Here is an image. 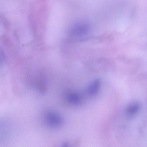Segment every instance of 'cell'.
Masks as SVG:
<instances>
[{"label":"cell","instance_id":"3","mask_svg":"<svg viewBox=\"0 0 147 147\" xmlns=\"http://www.w3.org/2000/svg\"><path fill=\"white\" fill-rule=\"evenodd\" d=\"M100 87V82L99 80L93 81L89 85L87 89L88 94L90 96L96 95L99 91Z\"/></svg>","mask_w":147,"mask_h":147},{"label":"cell","instance_id":"2","mask_svg":"<svg viewBox=\"0 0 147 147\" xmlns=\"http://www.w3.org/2000/svg\"><path fill=\"white\" fill-rule=\"evenodd\" d=\"M45 121L47 125L52 127H60L63 123V120L60 116L57 113L52 111L47 113Z\"/></svg>","mask_w":147,"mask_h":147},{"label":"cell","instance_id":"4","mask_svg":"<svg viewBox=\"0 0 147 147\" xmlns=\"http://www.w3.org/2000/svg\"><path fill=\"white\" fill-rule=\"evenodd\" d=\"M67 99L69 102L73 104H78L81 102L80 96L77 93H70L68 94Z\"/></svg>","mask_w":147,"mask_h":147},{"label":"cell","instance_id":"1","mask_svg":"<svg viewBox=\"0 0 147 147\" xmlns=\"http://www.w3.org/2000/svg\"><path fill=\"white\" fill-rule=\"evenodd\" d=\"M89 25L85 22H79L74 25L70 30V35L74 38H80L88 34Z\"/></svg>","mask_w":147,"mask_h":147}]
</instances>
